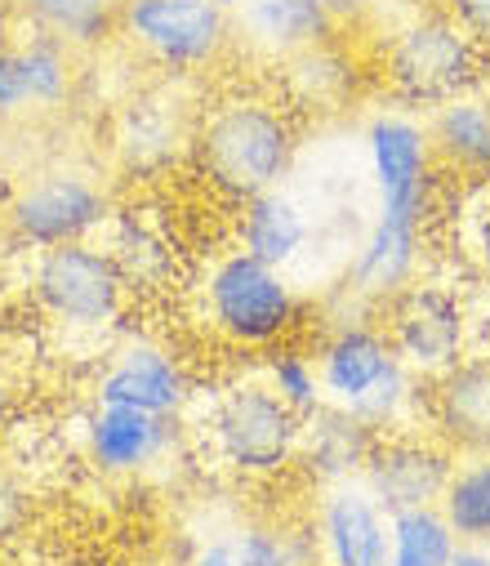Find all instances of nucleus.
Segmentation results:
<instances>
[{"label":"nucleus","mask_w":490,"mask_h":566,"mask_svg":"<svg viewBox=\"0 0 490 566\" xmlns=\"http://www.w3.org/2000/svg\"><path fill=\"white\" fill-rule=\"evenodd\" d=\"M490 54L441 10L415 14L393 28L384 45V81L397 107L432 112L446 98H459L486 81Z\"/></svg>","instance_id":"6"},{"label":"nucleus","mask_w":490,"mask_h":566,"mask_svg":"<svg viewBox=\"0 0 490 566\" xmlns=\"http://www.w3.org/2000/svg\"><path fill=\"white\" fill-rule=\"evenodd\" d=\"M375 429L362 423L353 410L325 401L316 415L303 419V447H299V469L307 482H316V491L340 486V482H357L371 447H375Z\"/></svg>","instance_id":"21"},{"label":"nucleus","mask_w":490,"mask_h":566,"mask_svg":"<svg viewBox=\"0 0 490 566\" xmlns=\"http://www.w3.org/2000/svg\"><path fill=\"white\" fill-rule=\"evenodd\" d=\"M450 566H490V544H459Z\"/></svg>","instance_id":"35"},{"label":"nucleus","mask_w":490,"mask_h":566,"mask_svg":"<svg viewBox=\"0 0 490 566\" xmlns=\"http://www.w3.org/2000/svg\"><path fill=\"white\" fill-rule=\"evenodd\" d=\"M37 313L67 339H112L129 308V281L116 254L98 241H67L37 250L28 268Z\"/></svg>","instance_id":"5"},{"label":"nucleus","mask_w":490,"mask_h":566,"mask_svg":"<svg viewBox=\"0 0 490 566\" xmlns=\"http://www.w3.org/2000/svg\"><path fill=\"white\" fill-rule=\"evenodd\" d=\"M197 401V379L188 361L152 335H134L112 348L94 379V406H129L160 419H184Z\"/></svg>","instance_id":"11"},{"label":"nucleus","mask_w":490,"mask_h":566,"mask_svg":"<svg viewBox=\"0 0 490 566\" xmlns=\"http://www.w3.org/2000/svg\"><path fill=\"white\" fill-rule=\"evenodd\" d=\"M81 442L85 460L103 478H138L179 442V419H160L129 406H90Z\"/></svg>","instance_id":"16"},{"label":"nucleus","mask_w":490,"mask_h":566,"mask_svg":"<svg viewBox=\"0 0 490 566\" xmlns=\"http://www.w3.org/2000/svg\"><path fill=\"white\" fill-rule=\"evenodd\" d=\"M281 94L307 112H335L357 94V63L340 45V36L294 54L290 63H281Z\"/></svg>","instance_id":"24"},{"label":"nucleus","mask_w":490,"mask_h":566,"mask_svg":"<svg viewBox=\"0 0 490 566\" xmlns=\"http://www.w3.org/2000/svg\"><path fill=\"white\" fill-rule=\"evenodd\" d=\"M468 254H472L481 281L490 286V197L472 210V223H468Z\"/></svg>","instance_id":"33"},{"label":"nucleus","mask_w":490,"mask_h":566,"mask_svg":"<svg viewBox=\"0 0 490 566\" xmlns=\"http://www.w3.org/2000/svg\"><path fill=\"white\" fill-rule=\"evenodd\" d=\"M19 54H23V72H28V94H32V112H59L72 90H76V50H67L63 41L45 36V32H23L19 36Z\"/></svg>","instance_id":"27"},{"label":"nucleus","mask_w":490,"mask_h":566,"mask_svg":"<svg viewBox=\"0 0 490 566\" xmlns=\"http://www.w3.org/2000/svg\"><path fill=\"white\" fill-rule=\"evenodd\" d=\"M455 464H459V455L437 433H428V429H397V433H379L375 438L371 460H366L357 482L393 517V513H406V509L441 504Z\"/></svg>","instance_id":"12"},{"label":"nucleus","mask_w":490,"mask_h":566,"mask_svg":"<svg viewBox=\"0 0 490 566\" xmlns=\"http://www.w3.org/2000/svg\"><path fill=\"white\" fill-rule=\"evenodd\" d=\"M307 237H312V223L285 188L259 192L237 206V245L272 268H290L303 254Z\"/></svg>","instance_id":"22"},{"label":"nucleus","mask_w":490,"mask_h":566,"mask_svg":"<svg viewBox=\"0 0 490 566\" xmlns=\"http://www.w3.org/2000/svg\"><path fill=\"white\" fill-rule=\"evenodd\" d=\"M424 237H428L424 228L393 223V219L375 214V223L366 228V237L357 241V250L348 259V300L362 304L366 313H379L410 281H419Z\"/></svg>","instance_id":"17"},{"label":"nucleus","mask_w":490,"mask_h":566,"mask_svg":"<svg viewBox=\"0 0 490 566\" xmlns=\"http://www.w3.org/2000/svg\"><path fill=\"white\" fill-rule=\"evenodd\" d=\"M184 566H321V553L312 526L259 517L201 539Z\"/></svg>","instance_id":"20"},{"label":"nucleus","mask_w":490,"mask_h":566,"mask_svg":"<svg viewBox=\"0 0 490 566\" xmlns=\"http://www.w3.org/2000/svg\"><path fill=\"white\" fill-rule=\"evenodd\" d=\"M237 45L263 63H290L294 54L340 36V19L321 0H250L232 14Z\"/></svg>","instance_id":"18"},{"label":"nucleus","mask_w":490,"mask_h":566,"mask_svg":"<svg viewBox=\"0 0 490 566\" xmlns=\"http://www.w3.org/2000/svg\"><path fill=\"white\" fill-rule=\"evenodd\" d=\"M32 32L63 41L76 54H98L121 36V0H14Z\"/></svg>","instance_id":"23"},{"label":"nucleus","mask_w":490,"mask_h":566,"mask_svg":"<svg viewBox=\"0 0 490 566\" xmlns=\"http://www.w3.org/2000/svg\"><path fill=\"white\" fill-rule=\"evenodd\" d=\"M441 179L490 184V98L468 90L424 116Z\"/></svg>","instance_id":"19"},{"label":"nucleus","mask_w":490,"mask_h":566,"mask_svg":"<svg viewBox=\"0 0 490 566\" xmlns=\"http://www.w3.org/2000/svg\"><path fill=\"white\" fill-rule=\"evenodd\" d=\"M259 375H263V384H268L294 415H303V419L325 406V388H321L316 361H312V353H303V348H294V344L268 348L263 361H259Z\"/></svg>","instance_id":"28"},{"label":"nucleus","mask_w":490,"mask_h":566,"mask_svg":"<svg viewBox=\"0 0 490 566\" xmlns=\"http://www.w3.org/2000/svg\"><path fill=\"white\" fill-rule=\"evenodd\" d=\"M441 14L455 19L490 54V0H441Z\"/></svg>","instance_id":"32"},{"label":"nucleus","mask_w":490,"mask_h":566,"mask_svg":"<svg viewBox=\"0 0 490 566\" xmlns=\"http://www.w3.org/2000/svg\"><path fill=\"white\" fill-rule=\"evenodd\" d=\"M121 36L166 76H197L237 45L219 0H121Z\"/></svg>","instance_id":"8"},{"label":"nucleus","mask_w":490,"mask_h":566,"mask_svg":"<svg viewBox=\"0 0 490 566\" xmlns=\"http://www.w3.org/2000/svg\"><path fill=\"white\" fill-rule=\"evenodd\" d=\"M375 317H379L393 353L402 357V366L424 384L446 375L450 366H459L472 348L468 304L446 281H428V276L410 281Z\"/></svg>","instance_id":"10"},{"label":"nucleus","mask_w":490,"mask_h":566,"mask_svg":"<svg viewBox=\"0 0 490 566\" xmlns=\"http://www.w3.org/2000/svg\"><path fill=\"white\" fill-rule=\"evenodd\" d=\"M321 6L331 10L340 23H353V19H362V14L375 6V0H321Z\"/></svg>","instance_id":"34"},{"label":"nucleus","mask_w":490,"mask_h":566,"mask_svg":"<svg viewBox=\"0 0 490 566\" xmlns=\"http://www.w3.org/2000/svg\"><path fill=\"white\" fill-rule=\"evenodd\" d=\"M459 535L437 504L388 517V566H450Z\"/></svg>","instance_id":"25"},{"label":"nucleus","mask_w":490,"mask_h":566,"mask_svg":"<svg viewBox=\"0 0 490 566\" xmlns=\"http://www.w3.org/2000/svg\"><path fill=\"white\" fill-rule=\"evenodd\" d=\"M28 517H32V495H28V486H23L10 469H0V544L14 539V535H23Z\"/></svg>","instance_id":"31"},{"label":"nucleus","mask_w":490,"mask_h":566,"mask_svg":"<svg viewBox=\"0 0 490 566\" xmlns=\"http://www.w3.org/2000/svg\"><path fill=\"white\" fill-rule=\"evenodd\" d=\"M316 375L325 401L353 410L375 433L419 429L424 419V379H415L393 353L375 313H344L316 335Z\"/></svg>","instance_id":"2"},{"label":"nucleus","mask_w":490,"mask_h":566,"mask_svg":"<svg viewBox=\"0 0 490 566\" xmlns=\"http://www.w3.org/2000/svg\"><path fill=\"white\" fill-rule=\"evenodd\" d=\"M107 232H112V245H107V250L116 254V263H121V272H125V281H129V291L152 286V281L170 268V250H166V241H160L138 214L112 219Z\"/></svg>","instance_id":"29"},{"label":"nucleus","mask_w":490,"mask_h":566,"mask_svg":"<svg viewBox=\"0 0 490 566\" xmlns=\"http://www.w3.org/2000/svg\"><path fill=\"white\" fill-rule=\"evenodd\" d=\"M437 509L459 544H490V455H459Z\"/></svg>","instance_id":"26"},{"label":"nucleus","mask_w":490,"mask_h":566,"mask_svg":"<svg viewBox=\"0 0 490 566\" xmlns=\"http://www.w3.org/2000/svg\"><path fill=\"white\" fill-rule=\"evenodd\" d=\"M14 406H19V392H14V379L0 370V429L14 419Z\"/></svg>","instance_id":"36"},{"label":"nucleus","mask_w":490,"mask_h":566,"mask_svg":"<svg viewBox=\"0 0 490 566\" xmlns=\"http://www.w3.org/2000/svg\"><path fill=\"white\" fill-rule=\"evenodd\" d=\"M299 148V107L285 94L228 85L197 107L188 161L228 206H241L259 192L281 188L294 175Z\"/></svg>","instance_id":"1"},{"label":"nucleus","mask_w":490,"mask_h":566,"mask_svg":"<svg viewBox=\"0 0 490 566\" xmlns=\"http://www.w3.org/2000/svg\"><path fill=\"white\" fill-rule=\"evenodd\" d=\"M424 419L455 455H490V353H468L459 366L428 379Z\"/></svg>","instance_id":"15"},{"label":"nucleus","mask_w":490,"mask_h":566,"mask_svg":"<svg viewBox=\"0 0 490 566\" xmlns=\"http://www.w3.org/2000/svg\"><path fill=\"white\" fill-rule=\"evenodd\" d=\"M116 219V201L107 184L85 166H54L28 179L10 210V237L28 250H50L67 241H94Z\"/></svg>","instance_id":"9"},{"label":"nucleus","mask_w":490,"mask_h":566,"mask_svg":"<svg viewBox=\"0 0 490 566\" xmlns=\"http://www.w3.org/2000/svg\"><path fill=\"white\" fill-rule=\"evenodd\" d=\"M312 535L321 566H388V513L362 482L316 491Z\"/></svg>","instance_id":"14"},{"label":"nucleus","mask_w":490,"mask_h":566,"mask_svg":"<svg viewBox=\"0 0 490 566\" xmlns=\"http://www.w3.org/2000/svg\"><path fill=\"white\" fill-rule=\"evenodd\" d=\"M201 438L215 464L241 482H272L299 464L303 415H294L263 375L228 379L201 410Z\"/></svg>","instance_id":"4"},{"label":"nucleus","mask_w":490,"mask_h":566,"mask_svg":"<svg viewBox=\"0 0 490 566\" xmlns=\"http://www.w3.org/2000/svg\"><path fill=\"white\" fill-rule=\"evenodd\" d=\"M362 144L379 192V214L428 232L441 201V170L428 144L424 116L410 107H379L362 129Z\"/></svg>","instance_id":"7"},{"label":"nucleus","mask_w":490,"mask_h":566,"mask_svg":"<svg viewBox=\"0 0 490 566\" xmlns=\"http://www.w3.org/2000/svg\"><path fill=\"white\" fill-rule=\"evenodd\" d=\"M219 6H223L228 14H237V10H246V6H250V0H219Z\"/></svg>","instance_id":"37"},{"label":"nucleus","mask_w":490,"mask_h":566,"mask_svg":"<svg viewBox=\"0 0 490 566\" xmlns=\"http://www.w3.org/2000/svg\"><path fill=\"white\" fill-rule=\"evenodd\" d=\"M28 112H32V94H28L19 41H0V120H19Z\"/></svg>","instance_id":"30"},{"label":"nucleus","mask_w":490,"mask_h":566,"mask_svg":"<svg viewBox=\"0 0 490 566\" xmlns=\"http://www.w3.org/2000/svg\"><path fill=\"white\" fill-rule=\"evenodd\" d=\"M192 125L197 112H188L179 94L170 90L138 94L116 120V166L134 179L175 170L192 153Z\"/></svg>","instance_id":"13"},{"label":"nucleus","mask_w":490,"mask_h":566,"mask_svg":"<svg viewBox=\"0 0 490 566\" xmlns=\"http://www.w3.org/2000/svg\"><path fill=\"white\" fill-rule=\"evenodd\" d=\"M206 331L237 353H268L290 344L303 322V300L285 268H272L241 245L223 250L197 286Z\"/></svg>","instance_id":"3"}]
</instances>
